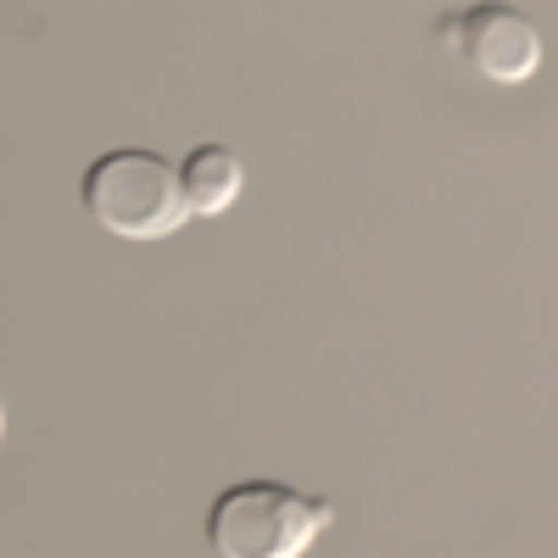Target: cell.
<instances>
[{"label":"cell","instance_id":"obj_2","mask_svg":"<svg viewBox=\"0 0 558 558\" xmlns=\"http://www.w3.org/2000/svg\"><path fill=\"white\" fill-rule=\"evenodd\" d=\"M78 202L89 223H101L118 241H168L184 229V196L179 173L162 151L146 146H112L78 179Z\"/></svg>","mask_w":558,"mask_h":558},{"label":"cell","instance_id":"obj_1","mask_svg":"<svg viewBox=\"0 0 558 558\" xmlns=\"http://www.w3.org/2000/svg\"><path fill=\"white\" fill-rule=\"evenodd\" d=\"M336 525V502L286 481H235L207 502V542L218 558H307Z\"/></svg>","mask_w":558,"mask_h":558},{"label":"cell","instance_id":"obj_3","mask_svg":"<svg viewBox=\"0 0 558 558\" xmlns=\"http://www.w3.org/2000/svg\"><path fill=\"white\" fill-rule=\"evenodd\" d=\"M436 39L492 84H525L542 68V34L514 7H463L436 23Z\"/></svg>","mask_w":558,"mask_h":558},{"label":"cell","instance_id":"obj_5","mask_svg":"<svg viewBox=\"0 0 558 558\" xmlns=\"http://www.w3.org/2000/svg\"><path fill=\"white\" fill-rule=\"evenodd\" d=\"M0 436H7V402H0Z\"/></svg>","mask_w":558,"mask_h":558},{"label":"cell","instance_id":"obj_4","mask_svg":"<svg viewBox=\"0 0 558 558\" xmlns=\"http://www.w3.org/2000/svg\"><path fill=\"white\" fill-rule=\"evenodd\" d=\"M173 173H179V196H184V213H191V218L229 213L235 196H241V184H246L241 157L229 151L223 140H202V146H191L173 162Z\"/></svg>","mask_w":558,"mask_h":558}]
</instances>
